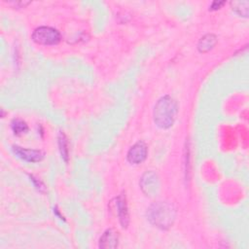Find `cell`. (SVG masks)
I'll list each match as a JSON object with an SVG mask.
<instances>
[{"mask_svg": "<svg viewBox=\"0 0 249 249\" xmlns=\"http://www.w3.org/2000/svg\"><path fill=\"white\" fill-rule=\"evenodd\" d=\"M176 218V210L174 206L167 201H158L152 204L147 210V219L155 227L167 230Z\"/></svg>", "mask_w": 249, "mask_h": 249, "instance_id": "1", "label": "cell"}, {"mask_svg": "<svg viewBox=\"0 0 249 249\" xmlns=\"http://www.w3.org/2000/svg\"><path fill=\"white\" fill-rule=\"evenodd\" d=\"M178 111L177 102L169 95H164L160 97L155 107L153 112L155 124L163 129L172 126Z\"/></svg>", "mask_w": 249, "mask_h": 249, "instance_id": "2", "label": "cell"}, {"mask_svg": "<svg viewBox=\"0 0 249 249\" xmlns=\"http://www.w3.org/2000/svg\"><path fill=\"white\" fill-rule=\"evenodd\" d=\"M32 39L35 43L44 46L56 45L60 41V34L53 27L40 26L34 30Z\"/></svg>", "mask_w": 249, "mask_h": 249, "instance_id": "3", "label": "cell"}, {"mask_svg": "<svg viewBox=\"0 0 249 249\" xmlns=\"http://www.w3.org/2000/svg\"><path fill=\"white\" fill-rule=\"evenodd\" d=\"M140 188L147 196H157L160 192V180L158 175L153 171L144 173L140 179Z\"/></svg>", "mask_w": 249, "mask_h": 249, "instance_id": "4", "label": "cell"}, {"mask_svg": "<svg viewBox=\"0 0 249 249\" xmlns=\"http://www.w3.org/2000/svg\"><path fill=\"white\" fill-rule=\"evenodd\" d=\"M147 146L143 141L136 142L127 152V160L133 164L143 162L147 157Z\"/></svg>", "mask_w": 249, "mask_h": 249, "instance_id": "5", "label": "cell"}, {"mask_svg": "<svg viewBox=\"0 0 249 249\" xmlns=\"http://www.w3.org/2000/svg\"><path fill=\"white\" fill-rule=\"evenodd\" d=\"M12 150L18 158L28 162H38L44 159V153L39 150L24 149L19 146H13Z\"/></svg>", "mask_w": 249, "mask_h": 249, "instance_id": "6", "label": "cell"}, {"mask_svg": "<svg viewBox=\"0 0 249 249\" xmlns=\"http://www.w3.org/2000/svg\"><path fill=\"white\" fill-rule=\"evenodd\" d=\"M116 205L118 209V215L120 218V222L123 228H126L128 225V211H127V205L125 200V196L124 194L120 195L116 198Z\"/></svg>", "mask_w": 249, "mask_h": 249, "instance_id": "7", "label": "cell"}, {"mask_svg": "<svg viewBox=\"0 0 249 249\" xmlns=\"http://www.w3.org/2000/svg\"><path fill=\"white\" fill-rule=\"evenodd\" d=\"M118 232L112 229L107 230L99 239L100 248H116L118 246Z\"/></svg>", "mask_w": 249, "mask_h": 249, "instance_id": "8", "label": "cell"}, {"mask_svg": "<svg viewBox=\"0 0 249 249\" xmlns=\"http://www.w3.org/2000/svg\"><path fill=\"white\" fill-rule=\"evenodd\" d=\"M216 42H217V38L215 35L206 34L200 38V40L197 44V49L200 53H207L211 49H213Z\"/></svg>", "mask_w": 249, "mask_h": 249, "instance_id": "9", "label": "cell"}, {"mask_svg": "<svg viewBox=\"0 0 249 249\" xmlns=\"http://www.w3.org/2000/svg\"><path fill=\"white\" fill-rule=\"evenodd\" d=\"M232 11H234L240 17L247 18L249 13V2L248 1H233L231 3Z\"/></svg>", "mask_w": 249, "mask_h": 249, "instance_id": "10", "label": "cell"}, {"mask_svg": "<svg viewBox=\"0 0 249 249\" xmlns=\"http://www.w3.org/2000/svg\"><path fill=\"white\" fill-rule=\"evenodd\" d=\"M11 127H12V129H13V131L16 135L22 134V133L26 132L27 129H28V126H27L26 123L21 121V120H18V119L13 120V122L11 123Z\"/></svg>", "mask_w": 249, "mask_h": 249, "instance_id": "11", "label": "cell"}, {"mask_svg": "<svg viewBox=\"0 0 249 249\" xmlns=\"http://www.w3.org/2000/svg\"><path fill=\"white\" fill-rule=\"evenodd\" d=\"M58 144H59V149H60V154L61 157L64 159L65 161L68 160V148H67V139L64 135L63 132L60 131L58 135Z\"/></svg>", "mask_w": 249, "mask_h": 249, "instance_id": "12", "label": "cell"}, {"mask_svg": "<svg viewBox=\"0 0 249 249\" xmlns=\"http://www.w3.org/2000/svg\"><path fill=\"white\" fill-rule=\"evenodd\" d=\"M224 3H225V2H217V1H215V2L212 3L210 9H211V10H217V9H219L222 5H224Z\"/></svg>", "mask_w": 249, "mask_h": 249, "instance_id": "13", "label": "cell"}]
</instances>
